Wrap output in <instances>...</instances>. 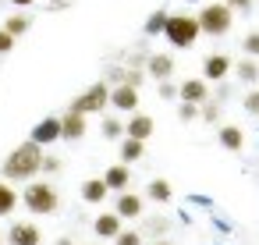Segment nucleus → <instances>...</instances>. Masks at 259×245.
Returning a JSON list of instances; mask_svg holds the SVG:
<instances>
[{"label":"nucleus","mask_w":259,"mask_h":245,"mask_svg":"<svg viewBox=\"0 0 259 245\" xmlns=\"http://www.w3.org/2000/svg\"><path fill=\"white\" fill-rule=\"evenodd\" d=\"M0 174H4V181H32V178H39L43 174V146H36L32 139L18 142L8 153Z\"/></svg>","instance_id":"1"},{"label":"nucleus","mask_w":259,"mask_h":245,"mask_svg":"<svg viewBox=\"0 0 259 245\" xmlns=\"http://www.w3.org/2000/svg\"><path fill=\"white\" fill-rule=\"evenodd\" d=\"M163 39L174 47V50H192L202 32H199V18L195 15H185V11H170L167 25H163Z\"/></svg>","instance_id":"2"},{"label":"nucleus","mask_w":259,"mask_h":245,"mask_svg":"<svg viewBox=\"0 0 259 245\" xmlns=\"http://www.w3.org/2000/svg\"><path fill=\"white\" fill-rule=\"evenodd\" d=\"M195 18H199V32H202V36H213V39L227 36V32H231V25H234V11L224 4V0L202 4V11H199Z\"/></svg>","instance_id":"3"},{"label":"nucleus","mask_w":259,"mask_h":245,"mask_svg":"<svg viewBox=\"0 0 259 245\" xmlns=\"http://www.w3.org/2000/svg\"><path fill=\"white\" fill-rule=\"evenodd\" d=\"M22 206L29 213H57L61 195H57V188L50 181H29L25 192H22Z\"/></svg>","instance_id":"4"},{"label":"nucleus","mask_w":259,"mask_h":245,"mask_svg":"<svg viewBox=\"0 0 259 245\" xmlns=\"http://www.w3.org/2000/svg\"><path fill=\"white\" fill-rule=\"evenodd\" d=\"M110 107V86L100 78V82H93V86H85L75 100H71V107L68 110H75V114H85V117H93V114H103Z\"/></svg>","instance_id":"5"},{"label":"nucleus","mask_w":259,"mask_h":245,"mask_svg":"<svg viewBox=\"0 0 259 245\" xmlns=\"http://www.w3.org/2000/svg\"><path fill=\"white\" fill-rule=\"evenodd\" d=\"M213 96V86L199 75V78H185V82H178V100H185V103H206Z\"/></svg>","instance_id":"6"},{"label":"nucleus","mask_w":259,"mask_h":245,"mask_svg":"<svg viewBox=\"0 0 259 245\" xmlns=\"http://www.w3.org/2000/svg\"><path fill=\"white\" fill-rule=\"evenodd\" d=\"M110 107L117 114H135L139 110V89L121 82V86H110Z\"/></svg>","instance_id":"7"},{"label":"nucleus","mask_w":259,"mask_h":245,"mask_svg":"<svg viewBox=\"0 0 259 245\" xmlns=\"http://www.w3.org/2000/svg\"><path fill=\"white\" fill-rule=\"evenodd\" d=\"M231 68H234V61L227 57V54H209V57H202V78L213 86V82H224L227 75H231Z\"/></svg>","instance_id":"8"},{"label":"nucleus","mask_w":259,"mask_h":245,"mask_svg":"<svg viewBox=\"0 0 259 245\" xmlns=\"http://www.w3.org/2000/svg\"><path fill=\"white\" fill-rule=\"evenodd\" d=\"M153 132H156V121H153L149 114H142V110L128 114V121H124V135H128V139L149 142V139H153Z\"/></svg>","instance_id":"9"},{"label":"nucleus","mask_w":259,"mask_h":245,"mask_svg":"<svg viewBox=\"0 0 259 245\" xmlns=\"http://www.w3.org/2000/svg\"><path fill=\"white\" fill-rule=\"evenodd\" d=\"M85 132H89V117L85 114H75V110H64L61 114V139L64 142H78Z\"/></svg>","instance_id":"10"},{"label":"nucleus","mask_w":259,"mask_h":245,"mask_svg":"<svg viewBox=\"0 0 259 245\" xmlns=\"http://www.w3.org/2000/svg\"><path fill=\"white\" fill-rule=\"evenodd\" d=\"M174 57L170 54H149L146 57V75L153 78V82H167V78H174Z\"/></svg>","instance_id":"11"},{"label":"nucleus","mask_w":259,"mask_h":245,"mask_svg":"<svg viewBox=\"0 0 259 245\" xmlns=\"http://www.w3.org/2000/svg\"><path fill=\"white\" fill-rule=\"evenodd\" d=\"M36 146H54V142H61V117H43L39 125H32V135H29Z\"/></svg>","instance_id":"12"},{"label":"nucleus","mask_w":259,"mask_h":245,"mask_svg":"<svg viewBox=\"0 0 259 245\" xmlns=\"http://www.w3.org/2000/svg\"><path fill=\"white\" fill-rule=\"evenodd\" d=\"M8 241H11V245H39V241H43V231H39L32 220H15L11 231H8Z\"/></svg>","instance_id":"13"},{"label":"nucleus","mask_w":259,"mask_h":245,"mask_svg":"<svg viewBox=\"0 0 259 245\" xmlns=\"http://www.w3.org/2000/svg\"><path fill=\"white\" fill-rule=\"evenodd\" d=\"M114 213L121 217V220H135V217H142V195L139 192H117V199H114Z\"/></svg>","instance_id":"14"},{"label":"nucleus","mask_w":259,"mask_h":245,"mask_svg":"<svg viewBox=\"0 0 259 245\" xmlns=\"http://www.w3.org/2000/svg\"><path fill=\"white\" fill-rule=\"evenodd\" d=\"M103 181L110 192H128L132 188V164H110L103 171Z\"/></svg>","instance_id":"15"},{"label":"nucleus","mask_w":259,"mask_h":245,"mask_svg":"<svg viewBox=\"0 0 259 245\" xmlns=\"http://www.w3.org/2000/svg\"><path fill=\"white\" fill-rule=\"evenodd\" d=\"M231 75L241 82V86H259V61L255 57H241V61H234V68H231Z\"/></svg>","instance_id":"16"},{"label":"nucleus","mask_w":259,"mask_h":245,"mask_svg":"<svg viewBox=\"0 0 259 245\" xmlns=\"http://www.w3.org/2000/svg\"><path fill=\"white\" fill-rule=\"evenodd\" d=\"M93 231H96V238H117L124 227H121V217L110 210V213H100V217L93 220Z\"/></svg>","instance_id":"17"},{"label":"nucleus","mask_w":259,"mask_h":245,"mask_svg":"<svg viewBox=\"0 0 259 245\" xmlns=\"http://www.w3.org/2000/svg\"><path fill=\"white\" fill-rule=\"evenodd\" d=\"M100 132H103V139L121 142L124 139V117L121 114H100Z\"/></svg>","instance_id":"18"},{"label":"nucleus","mask_w":259,"mask_h":245,"mask_svg":"<svg viewBox=\"0 0 259 245\" xmlns=\"http://www.w3.org/2000/svg\"><path fill=\"white\" fill-rule=\"evenodd\" d=\"M220 146L227 153H241L245 149V132L238 125H220Z\"/></svg>","instance_id":"19"},{"label":"nucleus","mask_w":259,"mask_h":245,"mask_svg":"<svg viewBox=\"0 0 259 245\" xmlns=\"http://www.w3.org/2000/svg\"><path fill=\"white\" fill-rule=\"evenodd\" d=\"M107 195H110V188H107L103 178H89V181H82V199H85L89 206H100Z\"/></svg>","instance_id":"20"},{"label":"nucleus","mask_w":259,"mask_h":245,"mask_svg":"<svg viewBox=\"0 0 259 245\" xmlns=\"http://www.w3.org/2000/svg\"><path fill=\"white\" fill-rule=\"evenodd\" d=\"M0 29H4V32H11V36L18 39V36H25V32L32 29V18H29L25 11H11V15L4 18V25H0Z\"/></svg>","instance_id":"21"},{"label":"nucleus","mask_w":259,"mask_h":245,"mask_svg":"<svg viewBox=\"0 0 259 245\" xmlns=\"http://www.w3.org/2000/svg\"><path fill=\"white\" fill-rule=\"evenodd\" d=\"M167 18H170V11H167V8L153 11V15L142 22V36H146V39H156V36H163V25H167Z\"/></svg>","instance_id":"22"},{"label":"nucleus","mask_w":259,"mask_h":245,"mask_svg":"<svg viewBox=\"0 0 259 245\" xmlns=\"http://www.w3.org/2000/svg\"><path fill=\"white\" fill-rule=\"evenodd\" d=\"M146 156V142H139V139H121V164H139Z\"/></svg>","instance_id":"23"},{"label":"nucleus","mask_w":259,"mask_h":245,"mask_svg":"<svg viewBox=\"0 0 259 245\" xmlns=\"http://www.w3.org/2000/svg\"><path fill=\"white\" fill-rule=\"evenodd\" d=\"M146 195H149L153 202H170L174 188H170V181H167V178H153V181L146 185Z\"/></svg>","instance_id":"24"},{"label":"nucleus","mask_w":259,"mask_h":245,"mask_svg":"<svg viewBox=\"0 0 259 245\" xmlns=\"http://www.w3.org/2000/svg\"><path fill=\"white\" fill-rule=\"evenodd\" d=\"M22 202V195L15 192V185H8V181H0V217H8V213H15V206Z\"/></svg>","instance_id":"25"},{"label":"nucleus","mask_w":259,"mask_h":245,"mask_svg":"<svg viewBox=\"0 0 259 245\" xmlns=\"http://www.w3.org/2000/svg\"><path fill=\"white\" fill-rule=\"evenodd\" d=\"M199 121H206V125H220V103H217V100L199 103Z\"/></svg>","instance_id":"26"},{"label":"nucleus","mask_w":259,"mask_h":245,"mask_svg":"<svg viewBox=\"0 0 259 245\" xmlns=\"http://www.w3.org/2000/svg\"><path fill=\"white\" fill-rule=\"evenodd\" d=\"M241 57H255L259 61V29L248 32V36H241Z\"/></svg>","instance_id":"27"},{"label":"nucleus","mask_w":259,"mask_h":245,"mask_svg":"<svg viewBox=\"0 0 259 245\" xmlns=\"http://www.w3.org/2000/svg\"><path fill=\"white\" fill-rule=\"evenodd\" d=\"M241 107H245V114H248V117H259V89H255V86L241 96Z\"/></svg>","instance_id":"28"},{"label":"nucleus","mask_w":259,"mask_h":245,"mask_svg":"<svg viewBox=\"0 0 259 245\" xmlns=\"http://www.w3.org/2000/svg\"><path fill=\"white\" fill-rule=\"evenodd\" d=\"M103 82H107V86H121V82H124V64H107Z\"/></svg>","instance_id":"29"},{"label":"nucleus","mask_w":259,"mask_h":245,"mask_svg":"<svg viewBox=\"0 0 259 245\" xmlns=\"http://www.w3.org/2000/svg\"><path fill=\"white\" fill-rule=\"evenodd\" d=\"M149 75H146V68H124V82L128 86H135V89H142V82H146Z\"/></svg>","instance_id":"30"},{"label":"nucleus","mask_w":259,"mask_h":245,"mask_svg":"<svg viewBox=\"0 0 259 245\" xmlns=\"http://www.w3.org/2000/svg\"><path fill=\"white\" fill-rule=\"evenodd\" d=\"M156 96H160V100H178V82H174V78L156 82Z\"/></svg>","instance_id":"31"},{"label":"nucleus","mask_w":259,"mask_h":245,"mask_svg":"<svg viewBox=\"0 0 259 245\" xmlns=\"http://www.w3.org/2000/svg\"><path fill=\"white\" fill-rule=\"evenodd\" d=\"M146 231H153V234L163 238V234L170 231V220H167V217H149V220H146Z\"/></svg>","instance_id":"32"},{"label":"nucleus","mask_w":259,"mask_h":245,"mask_svg":"<svg viewBox=\"0 0 259 245\" xmlns=\"http://www.w3.org/2000/svg\"><path fill=\"white\" fill-rule=\"evenodd\" d=\"M178 117H181V121H199V107H195V103L178 100Z\"/></svg>","instance_id":"33"},{"label":"nucleus","mask_w":259,"mask_h":245,"mask_svg":"<svg viewBox=\"0 0 259 245\" xmlns=\"http://www.w3.org/2000/svg\"><path fill=\"white\" fill-rule=\"evenodd\" d=\"M224 4H227L234 15H248V11L255 8V0H224Z\"/></svg>","instance_id":"34"},{"label":"nucleus","mask_w":259,"mask_h":245,"mask_svg":"<svg viewBox=\"0 0 259 245\" xmlns=\"http://www.w3.org/2000/svg\"><path fill=\"white\" fill-rule=\"evenodd\" d=\"M213 86H217V89H213V96H209V100H217V103L224 107V103L231 100V86H227V82H213Z\"/></svg>","instance_id":"35"},{"label":"nucleus","mask_w":259,"mask_h":245,"mask_svg":"<svg viewBox=\"0 0 259 245\" xmlns=\"http://www.w3.org/2000/svg\"><path fill=\"white\" fill-rule=\"evenodd\" d=\"M114 245H142V234H139V231H121V234L114 238Z\"/></svg>","instance_id":"36"},{"label":"nucleus","mask_w":259,"mask_h":245,"mask_svg":"<svg viewBox=\"0 0 259 245\" xmlns=\"http://www.w3.org/2000/svg\"><path fill=\"white\" fill-rule=\"evenodd\" d=\"M15 50V36L11 32H4V29H0V57H8Z\"/></svg>","instance_id":"37"},{"label":"nucleus","mask_w":259,"mask_h":245,"mask_svg":"<svg viewBox=\"0 0 259 245\" xmlns=\"http://www.w3.org/2000/svg\"><path fill=\"white\" fill-rule=\"evenodd\" d=\"M43 171H47V174H57V171H61V160L50 156V153H43Z\"/></svg>","instance_id":"38"},{"label":"nucleus","mask_w":259,"mask_h":245,"mask_svg":"<svg viewBox=\"0 0 259 245\" xmlns=\"http://www.w3.org/2000/svg\"><path fill=\"white\" fill-rule=\"evenodd\" d=\"M47 4H50V11H64V8L71 4V0H47Z\"/></svg>","instance_id":"39"},{"label":"nucleus","mask_w":259,"mask_h":245,"mask_svg":"<svg viewBox=\"0 0 259 245\" xmlns=\"http://www.w3.org/2000/svg\"><path fill=\"white\" fill-rule=\"evenodd\" d=\"M11 4H15V8H32L36 0H11Z\"/></svg>","instance_id":"40"},{"label":"nucleus","mask_w":259,"mask_h":245,"mask_svg":"<svg viewBox=\"0 0 259 245\" xmlns=\"http://www.w3.org/2000/svg\"><path fill=\"white\" fill-rule=\"evenodd\" d=\"M57 245H75V241H71V238H61V241H57Z\"/></svg>","instance_id":"41"},{"label":"nucleus","mask_w":259,"mask_h":245,"mask_svg":"<svg viewBox=\"0 0 259 245\" xmlns=\"http://www.w3.org/2000/svg\"><path fill=\"white\" fill-rule=\"evenodd\" d=\"M153 245H170V241H167V238H156V241H153Z\"/></svg>","instance_id":"42"},{"label":"nucleus","mask_w":259,"mask_h":245,"mask_svg":"<svg viewBox=\"0 0 259 245\" xmlns=\"http://www.w3.org/2000/svg\"><path fill=\"white\" fill-rule=\"evenodd\" d=\"M185 4H202V0H185Z\"/></svg>","instance_id":"43"},{"label":"nucleus","mask_w":259,"mask_h":245,"mask_svg":"<svg viewBox=\"0 0 259 245\" xmlns=\"http://www.w3.org/2000/svg\"><path fill=\"white\" fill-rule=\"evenodd\" d=\"M0 241H4V238H0Z\"/></svg>","instance_id":"44"},{"label":"nucleus","mask_w":259,"mask_h":245,"mask_svg":"<svg viewBox=\"0 0 259 245\" xmlns=\"http://www.w3.org/2000/svg\"><path fill=\"white\" fill-rule=\"evenodd\" d=\"M96 245H100V241H96Z\"/></svg>","instance_id":"45"}]
</instances>
